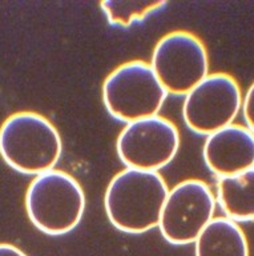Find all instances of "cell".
Returning a JSON list of instances; mask_svg holds the SVG:
<instances>
[{"instance_id": "2", "label": "cell", "mask_w": 254, "mask_h": 256, "mask_svg": "<svg viewBox=\"0 0 254 256\" xmlns=\"http://www.w3.org/2000/svg\"><path fill=\"white\" fill-rule=\"evenodd\" d=\"M61 154V136L41 114L15 112L0 126V156L15 171L35 176L51 171Z\"/></svg>"}, {"instance_id": "12", "label": "cell", "mask_w": 254, "mask_h": 256, "mask_svg": "<svg viewBox=\"0 0 254 256\" xmlns=\"http://www.w3.org/2000/svg\"><path fill=\"white\" fill-rule=\"evenodd\" d=\"M165 6V2H139V0H105L100 3V7L116 27H129L133 23L144 20L147 16L160 11Z\"/></svg>"}, {"instance_id": "6", "label": "cell", "mask_w": 254, "mask_h": 256, "mask_svg": "<svg viewBox=\"0 0 254 256\" xmlns=\"http://www.w3.org/2000/svg\"><path fill=\"white\" fill-rule=\"evenodd\" d=\"M217 199L204 180L187 179L169 190L159 228L164 239L175 246L195 243L215 219Z\"/></svg>"}, {"instance_id": "8", "label": "cell", "mask_w": 254, "mask_h": 256, "mask_svg": "<svg viewBox=\"0 0 254 256\" xmlns=\"http://www.w3.org/2000/svg\"><path fill=\"white\" fill-rule=\"evenodd\" d=\"M180 143L176 124L156 115L128 123L117 136L116 150L127 168L159 172L175 159Z\"/></svg>"}, {"instance_id": "13", "label": "cell", "mask_w": 254, "mask_h": 256, "mask_svg": "<svg viewBox=\"0 0 254 256\" xmlns=\"http://www.w3.org/2000/svg\"><path fill=\"white\" fill-rule=\"evenodd\" d=\"M243 114L247 127L254 134V82L243 98Z\"/></svg>"}, {"instance_id": "14", "label": "cell", "mask_w": 254, "mask_h": 256, "mask_svg": "<svg viewBox=\"0 0 254 256\" xmlns=\"http://www.w3.org/2000/svg\"><path fill=\"white\" fill-rule=\"evenodd\" d=\"M0 256H28L19 247L9 243H0Z\"/></svg>"}, {"instance_id": "11", "label": "cell", "mask_w": 254, "mask_h": 256, "mask_svg": "<svg viewBox=\"0 0 254 256\" xmlns=\"http://www.w3.org/2000/svg\"><path fill=\"white\" fill-rule=\"evenodd\" d=\"M216 199L228 219L236 223L254 220V167L237 175L219 178Z\"/></svg>"}, {"instance_id": "9", "label": "cell", "mask_w": 254, "mask_h": 256, "mask_svg": "<svg viewBox=\"0 0 254 256\" xmlns=\"http://www.w3.org/2000/svg\"><path fill=\"white\" fill-rule=\"evenodd\" d=\"M205 164L219 178L237 175L254 167V134L241 124H231L207 136Z\"/></svg>"}, {"instance_id": "5", "label": "cell", "mask_w": 254, "mask_h": 256, "mask_svg": "<svg viewBox=\"0 0 254 256\" xmlns=\"http://www.w3.org/2000/svg\"><path fill=\"white\" fill-rule=\"evenodd\" d=\"M151 67L168 95L185 96L209 75V56L199 36L172 31L156 44Z\"/></svg>"}, {"instance_id": "10", "label": "cell", "mask_w": 254, "mask_h": 256, "mask_svg": "<svg viewBox=\"0 0 254 256\" xmlns=\"http://www.w3.org/2000/svg\"><path fill=\"white\" fill-rule=\"evenodd\" d=\"M196 256H249L244 230L228 218H215L195 242Z\"/></svg>"}, {"instance_id": "1", "label": "cell", "mask_w": 254, "mask_h": 256, "mask_svg": "<svg viewBox=\"0 0 254 256\" xmlns=\"http://www.w3.org/2000/svg\"><path fill=\"white\" fill-rule=\"evenodd\" d=\"M169 188L160 172L125 168L109 182L104 207L120 231L139 235L159 227Z\"/></svg>"}, {"instance_id": "4", "label": "cell", "mask_w": 254, "mask_h": 256, "mask_svg": "<svg viewBox=\"0 0 254 256\" xmlns=\"http://www.w3.org/2000/svg\"><path fill=\"white\" fill-rule=\"evenodd\" d=\"M168 92L151 67L143 60L120 64L105 78L103 102L115 119L132 123L159 115Z\"/></svg>"}, {"instance_id": "3", "label": "cell", "mask_w": 254, "mask_h": 256, "mask_svg": "<svg viewBox=\"0 0 254 256\" xmlns=\"http://www.w3.org/2000/svg\"><path fill=\"white\" fill-rule=\"evenodd\" d=\"M25 211L37 230L52 236L73 231L85 212V194L79 182L60 170L35 176L25 192Z\"/></svg>"}, {"instance_id": "7", "label": "cell", "mask_w": 254, "mask_h": 256, "mask_svg": "<svg viewBox=\"0 0 254 256\" xmlns=\"http://www.w3.org/2000/svg\"><path fill=\"white\" fill-rule=\"evenodd\" d=\"M239 82L227 72H215L185 95L183 118L189 130L209 136L233 124L243 107Z\"/></svg>"}]
</instances>
